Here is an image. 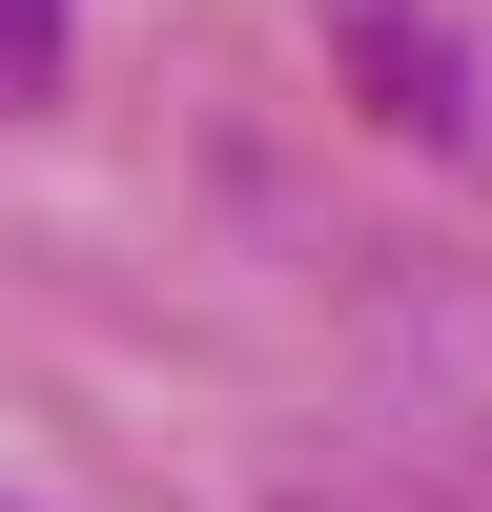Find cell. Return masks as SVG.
<instances>
[{
	"label": "cell",
	"instance_id": "cell-1",
	"mask_svg": "<svg viewBox=\"0 0 492 512\" xmlns=\"http://www.w3.org/2000/svg\"><path fill=\"white\" fill-rule=\"evenodd\" d=\"M328 62H349V82H369V103H390L431 164H492V82L451 62V21H431V0H328Z\"/></svg>",
	"mask_w": 492,
	"mask_h": 512
},
{
	"label": "cell",
	"instance_id": "cell-2",
	"mask_svg": "<svg viewBox=\"0 0 492 512\" xmlns=\"http://www.w3.org/2000/svg\"><path fill=\"white\" fill-rule=\"evenodd\" d=\"M287 512H492V492H451V472H287Z\"/></svg>",
	"mask_w": 492,
	"mask_h": 512
},
{
	"label": "cell",
	"instance_id": "cell-3",
	"mask_svg": "<svg viewBox=\"0 0 492 512\" xmlns=\"http://www.w3.org/2000/svg\"><path fill=\"white\" fill-rule=\"evenodd\" d=\"M62 82V0H0V103H41Z\"/></svg>",
	"mask_w": 492,
	"mask_h": 512
}]
</instances>
